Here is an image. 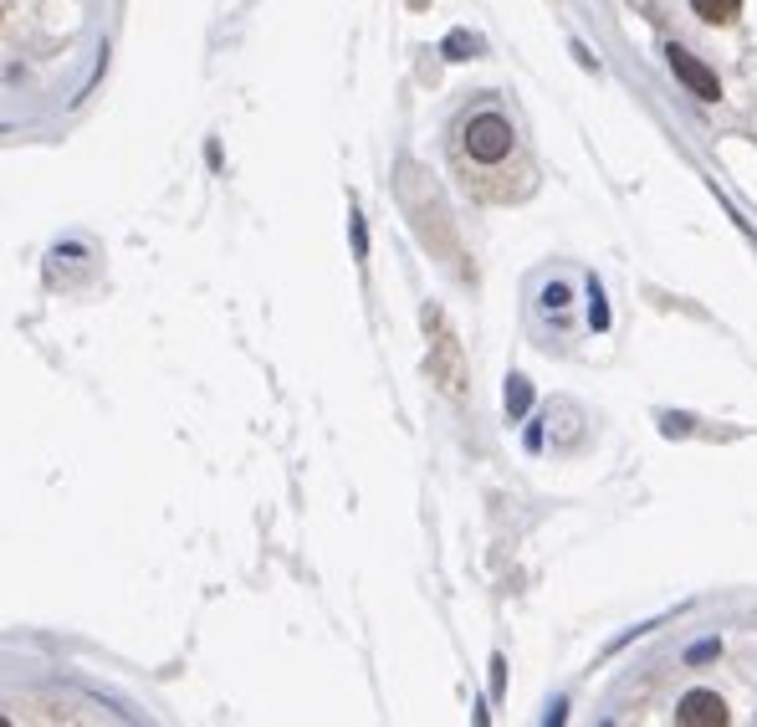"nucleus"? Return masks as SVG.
I'll return each instance as SVG.
<instances>
[{"instance_id": "nucleus-1", "label": "nucleus", "mask_w": 757, "mask_h": 727, "mask_svg": "<svg viewBox=\"0 0 757 727\" xmlns=\"http://www.w3.org/2000/svg\"><path fill=\"white\" fill-rule=\"evenodd\" d=\"M517 154V128L507 113L497 108H481L461 123V134H456V159L461 169L471 175V169H502L507 159Z\"/></svg>"}, {"instance_id": "nucleus-2", "label": "nucleus", "mask_w": 757, "mask_h": 727, "mask_svg": "<svg viewBox=\"0 0 757 727\" xmlns=\"http://www.w3.org/2000/svg\"><path fill=\"white\" fill-rule=\"evenodd\" d=\"M665 62H671V72L691 88V98H701V103H717L722 98V82H717V72H711L701 57H691L686 47H671L665 52Z\"/></svg>"}, {"instance_id": "nucleus-3", "label": "nucleus", "mask_w": 757, "mask_h": 727, "mask_svg": "<svg viewBox=\"0 0 757 727\" xmlns=\"http://www.w3.org/2000/svg\"><path fill=\"white\" fill-rule=\"evenodd\" d=\"M676 722H686V727H722L727 722V702L717 692H686L681 707H676Z\"/></svg>"}, {"instance_id": "nucleus-4", "label": "nucleus", "mask_w": 757, "mask_h": 727, "mask_svg": "<svg viewBox=\"0 0 757 727\" xmlns=\"http://www.w3.org/2000/svg\"><path fill=\"white\" fill-rule=\"evenodd\" d=\"M691 11L706 21V26H732L742 16V0H691Z\"/></svg>"}, {"instance_id": "nucleus-5", "label": "nucleus", "mask_w": 757, "mask_h": 727, "mask_svg": "<svg viewBox=\"0 0 757 727\" xmlns=\"http://www.w3.org/2000/svg\"><path fill=\"white\" fill-rule=\"evenodd\" d=\"M543 313L563 323V313H568V287H563V282H553V287H543Z\"/></svg>"}, {"instance_id": "nucleus-6", "label": "nucleus", "mask_w": 757, "mask_h": 727, "mask_svg": "<svg viewBox=\"0 0 757 727\" xmlns=\"http://www.w3.org/2000/svg\"><path fill=\"white\" fill-rule=\"evenodd\" d=\"M527 400H532L527 379H522V374H512V379H507V415H522V410H527Z\"/></svg>"}, {"instance_id": "nucleus-7", "label": "nucleus", "mask_w": 757, "mask_h": 727, "mask_svg": "<svg viewBox=\"0 0 757 727\" xmlns=\"http://www.w3.org/2000/svg\"><path fill=\"white\" fill-rule=\"evenodd\" d=\"M589 318H594V328H609V313H604V292H599V282H589Z\"/></svg>"}, {"instance_id": "nucleus-8", "label": "nucleus", "mask_w": 757, "mask_h": 727, "mask_svg": "<svg viewBox=\"0 0 757 727\" xmlns=\"http://www.w3.org/2000/svg\"><path fill=\"white\" fill-rule=\"evenodd\" d=\"M445 52H451V57L461 62V52H476V36H466V31H456L451 41H445Z\"/></svg>"}, {"instance_id": "nucleus-9", "label": "nucleus", "mask_w": 757, "mask_h": 727, "mask_svg": "<svg viewBox=\"0 0 757 727\" xmlns=\"http://www.w3.org/2000/svg\"><path fill=\"white\" fill-rule=\"evenodd\" d=\"M717 651H722V646H717V640H701V646L691 651V661H711V656H717Z\"/></svg>"}, {"instance_id": "nucleus-10", "label": "nucleus", "mask_w": 757, "mask_h": 727, "mask_svg": "<svg viewBox=\"0 0 757 727\" xmlns=\"http://www.w3.org/2000/svg\"><path fill=\"white\" fill-rule=\"evenodd\" d=\"M0 722H6V717H0Z\"/></svg>"}]
</instances>
